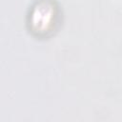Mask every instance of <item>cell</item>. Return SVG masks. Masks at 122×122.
Returning a JSON list of instances; mask_svg holds the SVG:
<instances>
[{
  "label": "cell",
  "instance_id": "cell-1",
  "mask_svg": "<svg viewBox=\"0 0 122 122\" xmlns=\"http://www.w3.org/2000/svg\"><path fill=\"white\" fill-rule=\"evenodd\" d=\"M56 9L50 1H40L34 7L30 16V23L33 30L47 32L54 24L56 18Z\"/></svg>",
  "mask_w": 122,
  "mask_h": 122
}]
</instances>
